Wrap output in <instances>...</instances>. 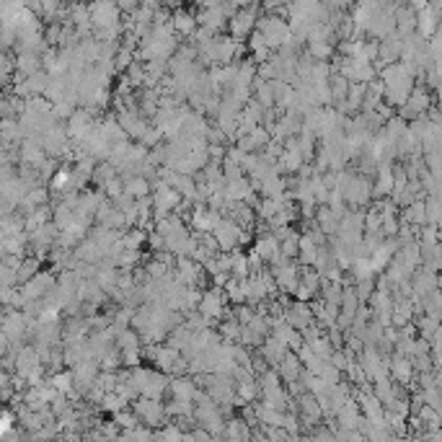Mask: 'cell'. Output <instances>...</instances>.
Segmentation results:
<instances>
[{"label": "cell", "mask_w": 442, "mask_h": 442, "mask_svg": "<svg viewBox=\"0 0 442 442\" xmlns=\"http://www.w3.org/2000/svg\"><path fill=\"white\" fill-rule=\"evenodd\" d=\"M171 26H173V31H176V34L189 36V34H194V29H197V16H194L191 10H187V8L173 10V13H171Z\"/></svg>", "instance_id": "cell-3"}, {"label": "cell", "mask_w": 442, "mask_h": 442, "mask_svg": "<svg viewBox=\"0 0 442 442\" xmlns=\"http://www.w3.org/2000/svg\"><path fill=\"white\" fill-rule=\"evenodd\" d=\"M199 6H205V8H207V6H212V3H217V0H197Z\"/></svg>", "instance_id": "cell-9"}, {"label": "cell", "mask_w": 442, "mask_h": 442, "mask_svg": "<svg viewBox=\"0 0 442 442\" xmlns=\"http://www.w3.org/2000/svg\"><path fill=\"white\" fill-rule=\"evenodd\" d=\"M432 287H434V274H416L414 290H416V292H422V298H425V295Z\"/></svg>", "instance_id": "cell-6"}, {"label": "cell", "mask_w": 442, "mask_h": 442, "mask_svg": "<svg viewBox=\"0 0 442 442\" xmlns=\"http://www.w3.org/2000/svg\"><path fill=\"white\" fill-rule=\"evenodd\" d=\"M411 372H414L411 360H407V357H396V360H393V375H396V380L409 383V380H411Z\"/></svg>", "instance_id": "cell-4"}, {"label": "cell", "mask_w": 442, "mask_h": 442, "mask_svg": "<svg viewBox=\"0 0 442 442\" xmlns=\"http://www.w3.org/2000/svg\"><path fill=\"white\" fill-rule=\"evenodd\" d=\"M72 383H75V378H72L70 372H60V375H54V380H52V386H54V388H57V390H63V393H70Z\"/></svg>", "instance_id": "cell-7"}, {"label": "cell", "mask_w": 442, "mask_h": 442, "mask_svg": "<svg viewBox=\"0 0 442 442\" xmlns=\"http://www.w3.org/2000/svg\"><path fill=\"white\" fill-rule=\"evenodd\" d=\"M256 31L264 36V42L269 45V49L274 47H282L290 42V24L285 18H277V16H264V18H256Z\"/></svg>", "instance_id": "cell-1"}, {"label": "cell", "mask_w": 442, "mask_h": 442, "mask_svg": "<svg viewBox=\"0 0 442 442\" xmlns=\"http://www.w3.org/2000/svg\"><path fill=\"white\" fill-rule=\"evenodd\" d=\"M36 365H39V360H36L34 349H24V352H21V360H18V370L26 375V372L34 370Z\"/></svg>", "instance_id": "cell-5"}, {"label": "cell", "mask_w": 442, "mask_h": 442, "mask_svg": "<svg viewBox=\"0 0 442 442\" xmlns=\"http://www.w3.org/2000/svg\"><path fill=\"white\" fill-rule=\"evenodd\" d=\"M135 414H137V419H143L145 425H163L166 407H161V401H158V398L143 396L135 404Z\"/></svg>", "instance_id": "cell-2"}, {"label": "cell", "mask_w": 442, "mask_h": 442, "mask_svg": "<svg viewBox=\"0 0 442 442\" xmlns=\"http://www.w3.org/2000/svg\"><path fill=\"white\" fill-rule=\"evenodd\" d=\"M409 6H411V10H422L425 6H429V0H409Z\"/></svg>", "instance_id": "cell-8"}]
</instances>
